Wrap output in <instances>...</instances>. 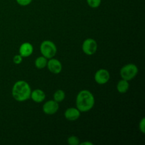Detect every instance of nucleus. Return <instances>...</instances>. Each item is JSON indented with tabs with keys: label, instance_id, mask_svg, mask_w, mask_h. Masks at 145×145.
<instances>
[{
	"label": "nucleus",
	"instance_id": "f8f14e48",
	"mask_svg": "<svg viewBox=\"0 0 145 145\" xmlns=\"http://www.w3.org/2000/svg\"><path fill=\"white\" fill-rule=\"evenodd\" d=\"M129 87H130V84L128 83V81L125 80V79H122L117 84V90L120 93H126L128 91Z\"/></svg>",
	"mask_w": 145,
	"mask_h": 145
},
{
	"label": "nucleus",
	"instance_id": "6ab92c4d",
	"mask_svg": "<svg viewBox=\"0 0 145 145\" xmlns=\"http://www.w3.org/2000/svg\"><path fill=\"white\" fill-rule=\"evenodd\" d=\"M23 61V57L21 56L20 55H16L13 58V62H14V64L16 65H19Z\"/></svg>",
	"mask_w": 145,
	"mask_h": 145
},
{
	"label": "nucleus",
	"instance_id": "ddd939ff",
	"mask_svg": "<svg viewBox=\"0 0 145 145\" xmlns=\"http://www.w3.org/2000/svg\"><path fill=\"white\" fill-rule=\"evenodd\" d=\"M48 59L47 58H45V57L42 56L38 57L35 61V67L38 68V69H44L45 67H47V64H48Z\"/></svg>",
	"mask_w": 145,
	"mask_h": 145
},
{
	"label": "nucleus",
	"instance_id": "9b49d317",
	"mask_svg": "<svg viewBox=\"0 0 145 145\" xmlns=\"http://www.w3.org/2000/svg\"><path fill=\"white\" fill-rule=\"evenodd\" d=\"M45 92L43 91L41 89H35L32 91H31V99L35 103H42L44 100L45 99Z\"/></svg>",
	"mask_w": 145,
	"mask_h": 145
},
{
	"label": "nucleus",
	"instance_id": "dca6fc26",
	"mask_svg": "<svg viewBox=\"0 0 145 145\" xmlns=\"http://www.w3.org/2000/svg\"><path fill=\"white\" fill-rule=\"evenodd\" d=\"M67 143L69 145H79L80 140L76 136H70L67 139Z\"/></svg>",
	"mask_w": 145,
	"mask_h": 145
},
{
	"label": "nucleus",
	"instance_id": "7ed1b4c3",
	"mask_svg": "<svg viewBox=\"0 0 145 145\" xmlns=\"http://www.w3.org/2000/svg\"><path fill=\"white\" fill-rule=\"evenodd\" d=\"M41 55L48 59L54 57L57 54V47L52 41L44 40L40 46Z\"/></svg>",
	"mask_w": 145,
	"mask_h": 145
},
{
	"label": "nucleus",
	"instance_id": "20e7f679",
	"mask_svg": "<svg viewBox=\"0 0 145 145\" xmlns=\"http://www.w3.org/2000/svg\"><path fill=\"white\" fill-rule=\"evenodd\" d=\"M138 74V67L135 64H127L120 69V75L123 79L130 81L134 79Z\"/></svg>",
	"mask_w": 145,
	"mask_h": 145
},
{
	"label": "nucleus",
	"instance_id": "f3484780",
	"mask_svg": "<svg viewBox=\"0 0 145 145\" xmlns=\"http://www.w3.org/2000/svg\"><path fill=\"white\" fill-rule=\"evenodd\" d=\"M17 2V4L20 6H22V7H25V6L29 5L30 4H31L33 0H16Z\"/></svg>",
	"mask_w": 145,
	"mask_h": 145
},
{
	"label": "nucleus",
	"instance_id": "4468645a",
	"mask_svg": "<svg viewBox=\"0 0 145 145\" xmlns=\"http://www.w3.org/2000/svg\"><path fill=\"white\" fill-rule=\"evenodd\" d=\"M65 92L62 89H58L55 92L53 95V100L57 103H61L65 99Z\"/></svg>",
	"mask_w": 145,
	"mask_h": 145
},
{
	"label": "nucleus",
	"instance_id": "f257e3e1",
	"mask_svg": "<svg viewBox=\"0 0 145 145\" xmlns=\"http://www.w3.org/2000/svg\"><path fill=\"white\" fill-rule=\"evenodd\" d=\"M95 104L93 93L89 90H82L79 92L76 99V108L81 113H86L91 110Z\"/></svg>",
	"mask_w": 145,
	"mask_h": 145
},
{
	"label": "nucleus",
	"instance_id": "6e6552de",
	"mask_svg": "<svg viewBox=\"0 0 145 145\" xmlns=\"http://www.w3.org/2000/svg\"><path fill=\"white\" fill-rule=\"evenodd\" d=\"M47 67L48 70L52 74H57L62 72V65L60 61L58 60L57 59L52 57L48 60V64H47Z\"/></svg>",
	"mask_w": 145,
	"mask_h": 145
},
{
	"label": "nucleus",
	"instance_id": "aec40b11",
	"mask_svg": "<svg viewBox=\"0 0 145 145\" xmlns=\"http://www.w3.org/2000/svg\"><path fill=\"white\" fill-rule=\"evenodd\" d=\"M93 144L92 142H88V141H86V142H83L79 144V145H93Z\"/></svg>",
	"mask_w": 145,
	"mask_h": 145
},
{
	"label": "nucleus",
	"instance_id": "39448f33",
	"mask_svg": "<svg viewBox=\"0 0 145 145\" xmlns=\"http://www.w3.org/2000/svg\"><path fill=\"white\" fill-rule=\"evenodd\" d=\"M98 44L93 38H87L82 44V50L86 55H93L97 51Z\"/></svg>",
	"mask_w": 145,
	"mask_h": 145
},
{
	"label": "nucleus",
	"instance_id": "9d476101",
	"mask_svg": "<svg viewBox=\"0 0 145 145\" xmlns=\"http://www.w3.org/2000/svg\"><path fill=\"white\" fill-rule=\"evenodd\" d=\"M33 52V46L28 42L21 44L19 48V55L23 57H28L31 56Z\"/></svg>",
	"mask_w": 145,
	"mask_h": 145
},
{
	"label": "nucleus",
	"instance_id": "423d86ee",
	"mask_svg": "<svg viewBox=\"0 0 145 145\" xmlns=\"http://www.w3.org/2000/svg\"><path fill=\"white\" fill-rule=\"evenodd\" d=\"M110 75L108 71L106 69H100L97 70L95 73L94 79L95 82L100 85L106 84L110 80Z\"/></svg>",
	"mask_w": 145,
	"mask_h": 145
},
{
	"label": "nucleus",
	"instance_id": "1a4fd4ad",
	"mask_svg": "<svg viewBox=\"0 0 145 145\" xmlns=\"http://www.w3.org/2000/svg\"><path fill=\"white\" fill-rule=\"evenodd\" d=\"M65 118L69 121H75L79 118L81 112L76 108H69L65 110Z\"/></svg>",
	"mask_w": 145,
	"mask_h": 145
},
{
	"label": "nucleus",
	"instance_id": "a211bd4d",
	"mask_svg": "<svg viewBox=\"0 0 145 145\" xmlns=\"http://www.w3.org/2000/svg\"><path fill=\"white\" fill-rule=\"evenodd\" d=\"M139 129L141 131V133L142 134H144L145 133V118H142V120H140V124H139Z\"/></svg>",
	"mask_w": 145,
	"mask_h": 145
},
{
	"label": "nucleus",
	"instance_id": "f03ea898",
	"mask_svg": "<svg viewBox=\"0 0 145 145\" xmlns=\"http://www.w3.org/2000/svg\"><path fill=\"white\" fill-rule=\"evenodd\" d=\"M11 93L13 98L16 101H25L31 97V86L25 81L19 80L16 82L13 86Z\"/></svg>",
	"mask_w": 145,
	"mask_h": 145
},
{
	"label": "nucleus",
	"instance_id": "0eeeda50",
	"mask_svg": "<svg viewBox=\"0 0 145 145\" xmlns=\"http://www.w3.org/2000/svg\"><path fill=\"white\" fill-rule=\"evenodd\" d=\"M59 108V103L54 100H50L43 104L42 111L47 115H54L58 111Z\"/></svg>",
	"mask_w": 145,
	"mask_h": 145
},
{
	"label": "nucleus",
	"instance_id": "2eb2a0df",
	"mask_svg": "<svg viewBox=\"0 0 145 145\" xmlns=\"http://www.w3.org/2000/svg\"><path fill=\"white\" fill-rule=\"evenodd\" d=\"M86 2L91 8H96L100 7L101 4V0H86Z\"/></svg>",
	"mask_w": 145,
	"mask_h": 145
}]
</instances>
